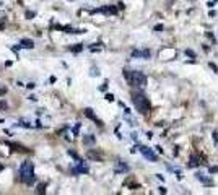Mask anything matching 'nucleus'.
Returning a JSON list of instances; mask_svg holds the SVG:
<instances>
[{
	"label": "nucleus",
	"instance_id": "a878e982",
	"mask_svg": "<svg viewBox=\"0 0 218 195\" xmlns=\"http://www.w3.org/2000/svg\"><path fill=\"white\" fill-rule=\"evenodd\" d=\"M20 125H23V127H26V129H31V124H28V122H23V120L20 122Z\"/></svg>",
	"mask_w": 218,
	"mask_h": 195
},
{
	"label": "nucleus",
	"instance_id": "f704fd0d",
	"mask_svg": "<svg viewBox=\"0 0 218 195\" xmlns=\"http://www.w3.org/2000/svg\"><path fill=\"white\" fill-rule=\"evenodd\" d=\"M7 93V88H2V90H0V94H5Z\"/></svg>",
	"mask_w": 218,
	"mask_h": 195
},
{
	"label": "nucleus",
	"instance_id": "72a5a7b5",
	"mask_svg": "<svg viewBox=\"0 0 218 195\" xmlns=\"http://www.w3.org/2000/svg\"><path fill=\"white\" fill-rule=\"evenodd\" d=\"M106 88H107V83H104V85H103L101 88H99V90H101V91H106Z\"/></svg>",
	"mask_w": 218,
	"mask_h": 195
},
{
	"label": "nucleus",
	"instance_id": "7c9ffc66",
	"mask_svg": "<svg viewBox=\"0 0 218 195\" xmlns=\"http://www.w3.org/2000/svg\"><path fill=\"white\" fill-rule=\"evenodd\" d=\"M208 15H210V18H215V16H217V11H215V10H210V13H208Z\"/></svg>",
	"mask_w": 218,
	"mask_h": 195
},
{
	"label": "nucleus",
	"instance_id": "20e7f679",
	"mask_svg": "<svg viewBox=\"0 0 218 195\" xmlns=\"http://www.w3.org/2000/svg\"><path fill=\"white\" fill-rule=\"evenodd\" d=\"M138 151L142 153L147 159H150V161H158V156L153 153V150L152 148H148V146H138Z\"/></svg>",
	"mask_w": 218,
	"mask_h": 195
},
{
	"label": "nucleus",
	"instance_id": "6ab92c4d",
	"mask_svg": "<svg viewBox=\"0 0 218 195\" xmlns=\"http://www.w3.org/2000/svg\"><path fill=\"white\" fill-rule=\"evenodd\" d=\"M81 49H83V44H76L75 47H70V50H72V52H80Z\"/></svg>",
	"mask_w": 218,
	"mask_h": 195
},
{
	"label": "nucleus",
	"instance_id": "5701e85b",
	"mask_svg": "<svg viewBox=\"0 0 218 195\" xmlns=\"http://www.w3.org/2000/svg\"><path fill=\"white\" fill-rule=\"evenodd\" d=\"M98 75H99L98 68H95V67H93V68H91V76H98Z\"/></svg>",
	"mask_w": 218,
	"mask_h": 195
},
{
	"label": "nucleus",
	"instance_id": "c85d7f7f",
	"mask_svg": "<svg viewBox=\"0 0 218 195\" xmlns=\"http://www.w3.org/2000/svg\"><path fill=\"white\" fill-rule=\"evenodd\" d=\"M0 109H7V103L5 101H0Z\"/></svg>",
	"mask_w": 218,
	"mask_h": 195
},
{
	"label": "nucleus",
	"instance_id": "dca6fc26",
	"mask_svg": "<svg viewBox=\"0 0 218 195\" xmlns=\"http://www.w3.org/2000/svg\"><path fill=\"white\" fill-rule=\"evenodd\" d=\"M205 36H207V38H208V39H210V41H212L213 44L217 42V38H215V34H213L212 31H207V33H205Z\"/></svg>",
	"mask_w": 218,
	"mask_h": 195
},
{
	"label": "nucleus",
	"instance_id": "ddd939ff",
	"mask_svg": "<svg viewBox=\"0 0 218 195\" xmlns=\"http://www.w3.org/2000/svg\"><path fill=\"white\" fill-rule=\"evenodd\" d=\"M20 44H21V47H26V49H33L34 47V42L31 39H28V38H23Z\"/></svg>",
	"mask_w": 218,
	"mask_h": 195
},
{
	"label": "nucleus",
	"instance_id": "0eeeda50",
	"mask_svg": "<svg viewBox=\"0 0 218 195\" xmlns=\"http://www.w3.org/2000/svg\"><path fill=\"white\" fill-rule=\"evenodd\" d=\"M88 171H90L88 164H86V163H83V161H78V166H76V168H73V169H72V172H73V174H88Z\"/></svg>",
	"mask_w": 218,
	"mask_h": 195
},
{
	"label": "nucleus",
	"instance_id": "f8f14e48",
	"mask_svg": "<svg viewBox=\"0 0 218 195\" xmlns=\"http://www.w3.org/2000/svg\"><path fill=\"white\" fill-rule=\"evenodd\" d=\"M114 172H116V174H121V172H129V166H127L125 163L119 161V163H116V169H114Z\"/></svg>",
	"mask_w": 218,
	"mask_h": 195
},
{
	"label": "nucleus",
	"instance_id": "c756f323",
	"mask_svg": "<svg viewBox=\"0 0 218 195\" xmlns=\"http://www.w3.org/2000/svg\"><path fill=\"white\" fill-rule=\"evenodd\" d=\"M34 16V11H26V18H33Z\"/></svg>",
	"mask_w": 218,
	"mask_h": 195
},
{
	"label": "nucleus",
	"instance_id": "9d476101",
	"mask_svg": "<svg viewBox=\"0 0 218 195\" xmlns=\"http://www.w3.org/2000/svg\"><path fill=\"white\" fill-rule=\"evenodd\" d=\"M86 156L90 158V159H93V161H103V153L101 151H95V150H90L88 153H86Z\"/></svg>",
	"mask_w": 218,
	"mask_h": 195
},
{
	"label": "nucleus",
	"instance_id": "cd10ccee",
	"mask_svg": "<svg viewBox=\"0 0 218 195\" xmlns=\"http://www.w3.org/2000/svg\"><path fill=\"white\" fill-rule=\"evenodd\" d=\"M213 140H215V143H218V132H213Z\"/></svg>",
	"mask_w": 218,
	"mask_h": 195
},
{
	"label": "nucleus",
	"instance_id": "473e14b6",
	"mask_svg": "<svg viewBox=\"0 0 218 195\" xmlns=\"http://www.w3.org/2000/svg\"><path fill=\"white\" fill-rule=\"evenodd\" d=\"M208 7H210V8H213V7H215V2H213V0H210V2H208Z\"/></svg>",
	"mask_w": 218,
	"mask_h": 195
},
{
	"label": "nucleus",
	"instance_id": "7ed1b4c3",
	"mask_svg": "<svg viewBox=\"0 0 218 195\" xmlns=\"http://www.w3.org/2000/svg\"><path fill=\"white\" fill-rule=\"evenodd\" d=\"M132 103L133 106H135V109L140 112V114H148L150 112V107H152V104H150V101H148V98L143 93H132Z\"/></svg>",
	"mask_w": 218,
	"mask_h": 195
},
{
	"label": "nucleus",
	"instance_id": "4468645a",
	"mask_svg": "<svg viewBox=\"0 0 218 195\" xmlns=\"http://www.w3.org/2000/svg\"><path fill=\"white\" fill-rule=\"evenodd\" d=\"M83 143L85 145H95L96 143V138L93 135H86V137H83Z\"/></svg>",
	"mask_w": 218,
	"mask_h": 195
},
{
	"label": "nucleus",
	"instance_id": "c9c22d12",
	"mask_svg": "<svg viewBox=\"0 0 218 195\" xmlns=\"http://www.w3.org/2000/svg\"><path fill=\"white\" fill-rule=\"evenodd\" d=\"M2 169H3V166H2V164H0V171H2Z\"/></svg>",
	"mask_w": 218,
	"mask_h": 195
},
{
	"label": "nucleus",
	"instance_id": "423d86ee",
	"mask_svg": "<svg viewBox=\"0 0 218 195\" xmlns=\"http://www.w3.org/2000/svg\"><path fill=\"white\" fill-rule=\"evenodd\" d=\"M93 13H104V15H116L117 13V8L112 5H106V7H101L98 10H93Z\"/></svg>",
	"mask_w": 218,
	"mask_h": 195
},
{
	"label": "nucleus",
	"instance_id": "2eb2a0df",
	"mask_svg": "<svg viewBox=\"0 0 218 195\" xmlns=\"http://www.w3.org/2000/svg\"><path fill=\"white\" fill-rule=\"evenodd\" d=\"M8 146H11V148H15V151H28V150L25 148V146L16 145V143H8Z\"/></svg>",
	"mask_w": 218,
	"mask_h": 195
},
{
	"label": "nucleus",
	"instance_id": "9b49d317",
	"mask_svg": "<svg viewBox=\"0 0 218 195\" xmlns=\"http://www.w3.org/2000/svg\"><path fill=\"white\" fill-rule=\"evenodd\" d=\"M85 115L88 117V119H91L93 122H96V124L99 125V127H103V122H101L99 119H98V117H96L95 114H93V109H90V107H86V109H85Z\"/></svg>",
	"mask_w": 218,
	"mask_h": 195
},
{
	"label": "nucleus",
	"instance_id": "aec40b11",
	"mask_svg": "<svg viewBox=\"0 0 218 195\" xmlns=\"http://www.w3.org/2000/svg\"><path fill=\"white\" fill-rule=\"evenodd\" d=\"M36 192H38V194H44V192H46V185L41 184L39 187H38V190H36Z\"/></svg>",
	"mask_w": 218,
	"mask_h": 195
},
{
	"label": "nucleus",
	"instance_id": "2f4dec72",
	"mask_svg": "<svg viewBox=\"0 0 218 195\" xmlns=\"http://www.w3.org/2000/svg\"><path fill=\"white\" fill-rule=\"evenodd\" d=\"M158 192H160V194H166L168 190H166V189H164V187H160V190H158Z\"/></svg>",
	"mask_w": 218,
	"mask_h": 195
},
{
	"label": "nucleus",
	"instance_id": "bb28decb",
	"mask_svg": "<svg viewBox=\"0 0 218 195\" xmlns=\"http://www.w3.org/2000/svg\"><path fill=\"white\" fill-rule=\"evenodd\" d=\"M163 29H164V26H163V25H156V26H155V31H163Z\"/></svg>",
	"mask_w": 218,
	"mask_h": 195
},
{
	"label": "nucleus",
	"instance_id": "393cba45",
	"mask_svg": "<svg viewBox=\"0 0 218 195\" xmlns=\"http://www.w3.org/2000/svg\"><path fill=\"white\" fill-rule=\"evenodd\" d=\"M106 99L109 101V103H111V101H114V94H111V93H107V94H106Z\"/></svg>",
	"mask_w": 218,
	"mask_h": 195
},
{
	"label": "nucleus",
	"instance_id": "412c9836",
	"mask_svg": "<svg viewBox=\"0 0 218 195\" xmlns=\"http://www.w3.org/2000/svg\"><path fill=\"white\" fill-rule=\"evenodd\" d=\"M208 172H210V174H217V172H218V168H217V166H212V168L208 169Z\"/></svg>",
	"mask_w": 218,
	"mask_h": 195
},
{
	"label": "nucleus",
	"instance_id": "39448f33",
	"mask_svg": "<svg viewBox=\"0 0 218 195\" xmlns=\"http://www.w3.org/2000/svg\"><path fill=\"white\" fill-rule=\"evenodd\" d=\"M203 161H205V158L202 159V156H200V155H192L190 158H189L187 166H189V168H197V166L203 164Z\"/></svg>",
	"mask_w": 218,
	"mask_h": 195
},
{
	"label": "nucleus",
	"instance_id": "f3484780",
	"mask_svg": "<svg viewBox=\"0 0 218 195\" xmlns=\"http://www.w3.org/2000/svg\"><path fill=\"white\" fill-rule=\"evenodd\" d=\"M68 155H70L72 158H73V159L76 161V163H78V161H80V158H78V155H76V153H75V151H73V150H68Z\"/></svg>",
	"mask_w": 218,
	"mask_h": 195
},
{
	"label": "nucleus",
	"instance_id": "a211bd4d",
	"mask_svg": "<svg viewBox=\"0 0 218 195\" xmlns=\"http://www.w3.org/2000/svg\"><path fill=\"white\" fill-rule=\"evenodd\" d=\"M186 55H187V57H192V59H195V57H197V55H195V52H194L192 49H186Z\"/></svg>",
	"mask_w": 218,
	"mask_h": 195
},
{
	"label": "nucleus",
	"instance_id": "1a4fd4ad",
	"mask_svg": "<svg viewBox=\"0 0 218 195\" xmlns=\"http://www.w3.org/2000/svg\"><path fill=\"white\" fill-rule=\"evenodd\" d=\"M195 177H197V179L200 180V182H202L203 185H207V187H213V185H215L213 179H210V177H207V176L200 174V172H197V174H195Z\"/></svg>",
	"mask_w": 218,
	"mask_h": 195
},
{
	"label": "nucleus",
	"instance_id": "f257e3e1",
	"mask_svg": "<svg viewBox=\"0 0 218 195\" xmlns=\"http://www.w3.org/2000/svg\"><path fill=\"white\" fill-rule=\"evenodd\" d=\"M20 179L21 182H25L26 185H33L36 182V176H34V164L31 161H25L20 166Z\"/></svg>",
	"mask_w": 218,
	"mask_h": 195
},
{
	"label": "nucleus",
	"instance_id": "6e6552de",
	"mask_svg": "<svg viewBox=\"0 0 218 195\" xmlns=\"http://www.w3.org/2000/svg\"><path fill=\"white\" fill-rule=\"evenodd\" d=\"M132 57L133 59H150L152 52L148 49H142V50H132Z\"/></svg>",
	"mask_w": 218,
	"mask_h": 195
},
{
	"label": "nucleus",
	"instance_id": "b1692460",
	"mask_svg": "<svg viewBox=\"0 0 218 195\" xmlns=\"http://www.w3.org/2000/svg\"><path fill=\"white\" fill-rule=\"evenodd\" d=\"M78 130H80V124H76L73 127V135H78Z\"/></svg>",
	"mask_w": 218,
	"mask_h": 195
},
{
	"label": "nucleus",
	"instance_id": "4be33fe9",
	"mask_svg": "<svg viewBox=\"0 0 218 195\" xmlns=\"http://www.w3.org/2000/svg\"><path fill=\"white\" fill-rule=\"evenodd\" d=\"M208 65H210V68H212V70L215 72V73H218V67H217V65H215V64H213V62H210V64H208Z\"/></svg>",
	"mask_w": 218,
	"mask_h": 195
},
{
	"label": "nucleus",
	"instance_id": "f03ea898",
	"mask_svg": "<svg viewBox=\"0 0 218 195\" xmlns=\"http://www.w3.org/2000/svg\"><path fill=\"white\" fill-rule=\"evenodd\" d=\"M124 78L127 80V83L130 86H145L147 85V76L143 75L142 72L138 70H124Z\"/></svg>",
	"mask_w": 218,
	"mask_h": 195
}]
</instances>
